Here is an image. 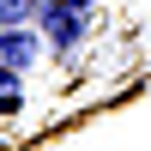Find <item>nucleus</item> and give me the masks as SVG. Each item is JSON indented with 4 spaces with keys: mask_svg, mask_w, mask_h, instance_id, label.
<instances>
[{
    "mask_svg": "<svg viewBox=\"0 0 151 151\" xmlns=\"http://www.w3.org/2000/svg\"><path fill=\"white\" fill-rule=\"evenodd\" d=\"M42 42H55V48L85 42V12H79V6H60V0H48V6H42Z\"/></svg>",
    "mask_w": 151,
    "mask_h": 151,
    "instance_id": "f257e3e1",
    "label": "nucleus"
},
{
    "mask_svg": "<svg viewBox=\"0 0 151 151\" xmlns=\"http://www.w3.org/2000/svg\"><path fill=\"white\" fill-rule=\"evenodd\" d=\"M36 48H42V36H36L30 24H0V67L24 73V67L36 60Z\"/></svg>",
    "mask_w": 151,
    "mask_h": 151,
    "instance_id": "f03ea898",
    "label": "nucleus"
},
{
    "mask_svg": "<svg viewBox=\"0 0 151 151\" xmlns=\"http://www.w3.org/2000/svg\"><path fill=\"white\" fill-rule=\"evenodd\" d=\"M18 103H24V85H18V73H12V67H0V115H12Z\"/></svg>",
    "mask_w": 151,
    "mask_h": 151,
    "instance_id": "7ed1b4c3",
    "label": "nucleus"
},
{
    "mask_svg": "<svg viewBox=\"0 0 151 151\" xmlns=\"http://www.w3.org/2000/svg\"><path fill=\"white\" fill-rule=\"evenodd\" d=\"M36 12V0H0V24H24Z\"/></svg>",
    "mask_w": 151,
    "mask_h": 151,
    "instance_id": "20e7f679",
    "label": "nucleus"
},
{
    "mask_svg": "<svg viewBox=\"0 0 151 151\" xmlns=\"http://www.w3.org/2000/svg\"><path fill=\"white\" fill-rule=\"evenodd\" d=\"M60 6H79V12H85V6H91V0H60Z\"/></svg>",
    "mask_w": 151,
    "mask_h": 151,
    "instance_id": "39448f33",
    "label": "nucleus"
}]
</instances>
